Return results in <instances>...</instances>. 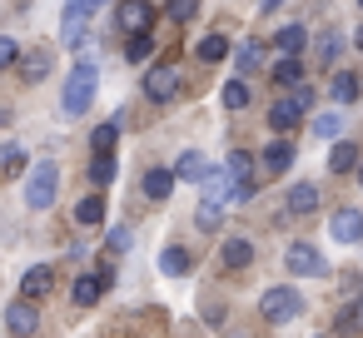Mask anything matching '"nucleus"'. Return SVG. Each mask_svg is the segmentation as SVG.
I'll return each instance as SVG.
<instances>
[{
	"label": "nucleus",
	"instance_id": "1",
	"mask_svg": "<svg viewBox=\"0 0 363 338\" xmlns=\"http://www.w3.org/2000/svg\"><path fill=\"white\" fill-rule=\"evenodd\" d=\"M95 90H100V70L90 65V60H80L75 70H70V80H65V95H60V110L70 115V120H80L90 105H95Z\"/></svg>",
	"mask_w": 363,
	"mask_h": 338
},
{
	"label": "nucleus",
	"instance_id": "2",
	"mask_svg": "<svg viewBox=\"0 0 363 338\" xmlns=\"http://www.w3.org/2000/svg\"><path fill=\"white\" fill-rule=\"evenodd\" d=\"M259 313L269 323H294V318H303V298H298V288L279 283V288H264L259 293Z\"/></svg>",
	"mask_w": 363,
	"mask_h": 338
},
{
	"label": "nucleus",
	"instance_id": "3",
	"mask_svg": "<svg viewBox=\"0 0 363 338\" xmlns=\"http://www.w3.org/2000/svg\"><path fill=\"white\" fill-rule=\"evenodd\" d=\"M313 105V90L303 85V90H294V95H279L274 105H269V125H274V135H289L298 120H303V110Z\"/></svg>",
	"mask_w": 363,
	"mask_h": 338
},
{
	"label": "nucleus",
	"instance_id": "4",
	"mask_svg": "<svg viewBox=\"0 0 363 338\" xmlns=\"http://www.w3.org/2000/svg\"><path fill=\"white\" fill-rule=\"evenodd\" d=\"M55 189H60V169H55L50 159H40V164L30 169V179H26V204H30V209H50V204H55Z\"/></svg>",
	"mask_w": 363,
	"mask_h": 338
},
{
	"label": "nucleus",
	"instance_id": "5",
	"mask_svg": "<svg viewBox=\"0 0 363 338\" xmlns=\"http://www.w3.org/2000/svg\"><path fill=\"white\" fill-rule=\"evenodd\" d=\"M284 264H289V274H294V278H318V274L328 269V264H323V254H318L308 239H294V244H289V254H284Z\"/></svg>",
	"mask_w": 363,
	"mask_h": 338
},
{
	"label": "nucleus",
	"instance_id": "6",
	"mask_svg": "<svg viewBox=\"0 0 363 338\" xmlns=\"http://www.w3.org/2000/svg\"><path fill=\"white\" fill-rule=\"evenodd\" d=\"M145 95H150L155 105L174 100V95H179V70H169V65H150V70H145Z\"/></svg>",
	"mask_w": 363,
	"mask_h": 338
},
{
	"label": "nucleus",
	"instance_id": "7",
	"mask_svg": "<svg viewBox=\"0 0 363 338\" xmlns=\"http://www.w3.org/2000/svg\"><path fill=\"white\" fill-rule=\"evenodd\" d=\"M85 16H90L85 0H70V6H65V21H60V45H65V50H80V40H85Z\"/></svg>",
	"mask_w": 363,
	"mask_h": 338
},
{
	"label": "nucleus",
	"instance_id": "8",
	"mask_svg": "<svg viewBox=\"0 0 363 338\" xmlns=\"http://www.w3.org/2000/svg\"><path fill=\"white\" fill-rule=\"evenodd\" d=\"M234 184H239V179H234L229 169H209V174L199 179V199H204V204H229Z\"/></svg>",
	"mask_w": 363,
	"mask_h": 338
},
{
	"label": "nucleus",
	"instance_id": "9",
	"mask_svg": "<svg viewBox=\"0 0 363 338\" xmlns=\"http://www.w3.org/2000/svg\"><path fill=\"white\" fill-rule=\"evenodd\" d=\"M6 323H11V333H16V338L40 333V313H35V303H30V298H16V303L6 308Z\"/></svg>",
	"mask_w": 363,
	"mask_h": 338
},
{
	"label": "nucleus",
	"instance_id": "10",
	"mask_svg": "<svg viewBox=\"0 0 363 338\" xmlns=\"http://www.w3.org/2000/svg\"><path fill=\"white\" fill-rule=\"evenodd\" d=\"M328 239H338V244H358V239H363V214H358V209H333V219H328Z\"/></svg>",
	"mask_w": 363,
	"mask_h": 338
},
{
	"label": "nucleus",
	"instance_id": "11",
	"mask_svg": "<svg viewBox=\"0 0 363 338\" xmlns=\"http://www.w3.org/2000/svg\"><path fill=\"white\" fill-rule=\"evenodd\" d=\"M150 21H155V6H150V0H125V6H120V30L145 35V30H150Z\"/></svg>",
	"mask_w": 363,
	"mask_h": 338
},
{
	"label": "nucleus",
	"instance_id": "12",
	"mask_svg": "<svg viewBox=\"0 0 363 338\" xmlns=\"http://www.w3.org/2000/svg\"><path fill=\"white\" fill-rule=\"evenodd\" d=\"M328 95H333L338 105H353V100H363V75H353V70H338V75L328 80Z\"/></svg>",
	"mask_w": 363,
	"mask_h": 338
},
{
	"label": "nucleus",
	"instance_id": "13",
	"mask_svg": "<svg viewBox=\"0 0 363 338\" xmlns=\"http://www.w3.org/2000/svg\"><path fill=\"white\" fill-rule=\"evenodd\" d=\"M50 283H55V269H50V264H35V269H26V278H21V298H45Z\"/></svg>",
	"mask_w": 363,
	"mask_h": 338
},
{
	"label": "nucleus",
	"instance_id": "14",
	"mask_svg": "<svg viewBox=\"0 0 363 338\" xmlns=\"http://www.w3.org/2000/svg\"><path fill=\"white\" fill-rule=\"evenodd\" d=\"M110 288V278L105 274H80L75 278V288H70V298L80 303V308H90V303H100V293Z\"/></svg>",
	"mask_w": 363,
	"mask_h": 338
},
{
	"label": "nucleus",
	"instance_id": "15",
	"mask_svg": "<svg viewBox=\"0 0 363 338\" xmlns=\"http://www.w3.org/2000/svg\"><path fill=\"white\" fill-rule=\"evenodd\" d=\"M174 174H179L184 184H194V189H199V179L209 174V159H204L199 150H184V154H179V164H174Z\"/></svg>",
	"mask_w": 363,
	"mask_h": 338
},
{
	"label": "nucleus",
	"instance_id": "16",
	"mask_svg": "<svg viewBox=\"0 0 363 338\" xmlns=\"http://www.w3.org/2000/svg\"><path fill=\"white\" fill-rule=\"evenodd\" d=\"M179 184V174L174 169H150L145 179H140V189H145V199H169V189Z\"/></svg>",
	"mask_w": 363,
	"mask_h": 338
},
{
	"label": "nucleus",
	"instance_id": "17",
	"mask_svg": "<svg viewBox=\"0 0 363 338\" xmlns=\"http://www.w3.org/2000/svg\"><path fill=\"white\" fill-rule=\"evenodd\" d=\"M120 120H125V115L105 120V125H100V130L90 135V150H95V154H115V145H120Z\"/></svg>",
	"mask_w": 363,
	"mask_h": 338
},
{
	"label": "nucleus",
	"instance_id": "18",
	"mask_svg": "<svg viewBox=\"0 0 363 338\" xmlns=\"http://www.w3.org/2000/svg\"><path fill=\"white\" fill-rule=\"evenodd\" d=\"M259 159H264V169H269V174H284V169L294 164V145H289V140H274Z\"/></svg>",
	"mask_w": 363,
	"mask_h": 338
},
{
	"label": "nucleus",
	"instance_id": "19",
	"mask_svg": "<svg viewBox=\"0 0 363 338\" xmlns=\"http://www.w3.org/2000/svg\"><path fill=\"white\" fill-rule=\"evenodd\" d=\"M318 209V184H294L289 189V214H313Z\"/></svg>",
	"mask_w": 363,
	"mask_h": 338
},
{
	"label": "nucleus",
	"instance_id": "20",
	"mask_svg": "<svg viewBox=\"0 0 363 338\" xmlns=\"http://www.w3.org/2000/svg\"><path fill=\"white\" fill-rule=\"evenodd\" d=\"M75 224H80V229H95V224H105V199H100V194L80 199V204H75Z\"/></svg>",
	"mask_w": 363,
	"mask_h": 338
},
{
	"label": "nucleus",
	"instance_id": "21",
	"mask_svg": "<svg viewBox=\"0 0 363 338\" xmlns=\"http://www.w3.org/2000/svg\"><path fill=\"white\" fill-rule=\"evenodd\" d=\"M224 55H229V40H224V35H204V40L194 45V60H204V65H219Z\"/></svg>",
	"mask_w": 363,
	"mask_h": 338
},
{
	"label": "nucleus",
	"instance_id": "22",
	"mask_svg": "<svg viewBox=\"0 0 363 338\" xmlns=\"http://www.w3.org/2000/svg\"><path fill=\"white\" fill-rule=\"evenodd\" d=\"M298 75H303V65H298V55H279V60H274V85H279V90H289V85H298Z\"/></svg>",
	"mask_w": 363,
	"mask_h": 338
},
{
	"label": "nucleus",
	"instance_id": "23",
	"mask_svg": "<svg viewBox=\"0 0 363 338\" xmlns=\"http://www.w3.org/2000/svg\"><path fill=\"white\" fill-rule=\"evenodd\" d=\"M274 40H279V55H298V50L308 45V30H303V26H284Z\"/></svg>",
	"mask_w": 363,
	"mask_h": 338
},
{
	"label": "nucleus",
	"instance_id": "24",
	"mask_svg": "<svg viewBox=\"0 0 363 338\" xmlns=\"http://www.w3.org/2000/svg\"><path fill=\"white\" fill-rule=\"evenodd\" d=\"M16 70H21V80H40V75H50V50H30Z\"/></svg>",
	"mask_w": 363,
	"mask_h": 338
},
{
	"label": "nucleus",
	"instance_id": "25",
	"mask_svg": "<svg viewBox=\"0 0 363 338\" xmlns=\"http://www.w3.org/2000/svg\"><path fill=\"white\" fill-rule=\"evenodd\" d=\"M328 169H333V174H348V169H358V150L338 140V145H333V154H328Z\"/></svg>",
	"mask_w": 363,
	"mask_h": 338
},
{
	"label": "nucleus",
	"instance_id": "26",
	"mask_svg": "<svg viewBox=\"0 0 363 338\" xmlns=\"http://www.w3.org/2000/svg\"><path fill=\"white\" fill-rule=\"evenodd\" d=\"M249 259H254V244L249 239H224V264L229 269H244Z\"/></svg>",
	"mask_w": 363,
	"mask_h": 338
},
{
	"label": "nucleus",
	"instance_id": "27",
	"mask_svg": "<svg viewBox=\"0 0 363 338\" xmlns=\"http://www.w3.org/2000/svg\"><path fill=\"white\" fill-rule=\"evenodd\" d=\"M160 269H164L169 278H184V274H189V254L174 244V249H164V254H160Z\"/></svg>",
	"mask_w": 363,
	"mask_h": 338
},
{
	"label": "nucleus",
	"instance_id": "28",
	"mask_svg": "<svg viewBox=\"0 0 363 338\" xmlns=\"http://www.w3.org/2000/svg\"><path fill=\"white\" fill-rule=\"evenodd\" d=\"M219 100H224V110H244V105H249V85H244V75H234V80L224 85Z\"/></svg>",
	"mask_w": 363,
	"mask_h": 338
},
{
	"label": "nucleus",
	"instance_id": "29",
	"mask_svg": "<svg viewBox=\"0 0 363 338\" xmlns=\"http://www.w3.org/2000/svg\"><path fill=\"white\" fill-rule=\"evenodd\" d=\"M313 135H318V140H338V135H343V115H338V110H323V115L313 120Z\"/></svg>",
	"mask_w": 363,
	"mask_h": 338
},
{
	"label": "nucleus",
	"instance_id": "30",
	"mask_svg": "<svg viewBox=\"0 0 363 338\" xmlns=\"http://www.w3.org/2000/svg\"><path fill=\"white\" fill-rule=\"evenodd\" d=\"M338 55H343V35H338V30L318 35V65H333Z\"/></svg>",
	"mask_w": 363,
	"mask_h": 338
},
{
	"label": "nucleus",
	"instance_id": "31",
	"mask_svg": "<svg viewBox=\"0 0 363 338\" xmlns=\"http://www.w3.org/2000/svg\"><path fill=\"white\" fill-rule=\"evenodd\" d=\"M259 60H264L259 40H239V75H254V70H259Z\"/></svg>",
	"mask_w": 363,
	"mask_h": 338
},
{
	"label": "nucleus",
	"instance_id": "32",
	"mask_svg": "<svg viewBox=\"0 0 363 338\" xmlns=\"http://www.w3.org/2000/svg\"><path fill=\"white\" fill-rule=\"evenodd\" d=\"M224 169H229V174H234V179H239V184H244V179H249V174H254V154H244V150H234V154H229V159H224Z\"/></svg>",
	"mask_w": 363,
	"mask_h": 338
},
{
	"label": "nucleus",
	"instance_id": "33",
	"mask_svg": "<svg viewBox=\"0 0 363 338\" xmlns=\"http://www.w3.org/2000/svg\"><path fill=\"white\" fill-rule=\"evenodd\" d=\"M26 55H21V40L16 35H0V65H6V70H16Z\"/></svg>",
	"mask_w": 363,
	"mask_h": 338
},
{
	"label": "nucleus",
	"instance_id": "34",
	"mask_svg": "<svg viewBox=\"0 0 363 338\" xmlns=\"http://www.w3.org/2000/svg\"><path fill=\"white\" fill-rule=\"evenodd\" d=\"M90 179H95V184H110V179H115V154H95Z\"/></svg>",
	"mask_w": 363,
	"mask_h": 338
},
{
	"label": "nucleus",
	"instance_id": "35",
	"mask_svg": "<svg viewBox=\"0 0 363 338\" xmlns=\"http://www.w3.org/2000/svg\"><path fill=\"white\" fill-rule=\"evenodd\" d=\"M105 244H110V254H130V249H135V234L120 224V229H110V234H105Z\"/></svg>",
	"mask_w": 363,
	"mask_h": 338
},
{
	"label": "nucleus",
	"instance_id": "36",
	"mask_svg": "<svg viewBox=\"0 0 363 338\" xmlns=\"http://www.w3.org/2000/svg\"><path fill=\"white\" fill-rule=\"evenodd\" d=\"M194 11H199V0H169V21H194Z\"/></svg>",
	"mask_w": 363,
	"mask_h": 338
},
{
	"label": "nucleus",
	"instance_id": "37",
	"mask_svg": "<svg viewBox=\"0 0 363 338\" xmlns=\"http://www.w3.org/2000/svg\"><path fill=\"white\" fill-rule=\"evenodd\" d=\"M26 169V150L21 145H6V174H21Z\"/></svg>",
	"mask_w": 363,
	"mask_h": 338
},
{
	"label": "nucleus",
	"instance_id": "38",
	"mask_svg": "<svg viewBox=\"0 0 363 338\" xmlns=\"http://www.w3.org/2000/svg\"><path fill=\"white\" fill-rule=\"evenodd\" d=\"M125 55H130V60H145V55H150V35H130Z\"/></svg>",
	"mask_w": 363,
	"mask_h": 338
},
{
	"label": "nucleus",
	"instance_id": "39",
	"mask_svg": "<svg viewBox=\"0 0 363 338\" xmlns=\"http://www.w3.org/2000/svg\"><path fill=\"white\" fill-rule=\"evenodd\" d=\"M199 229H219V204H199Z\"/></svg>",
	"mask_w": 363,
	"mask_h": 338
},
{
	"label": "nucleus",
	"instance_id": "40",
	"mask_svg": "<svg viewBox=\"0 0 363 338\" xmlns=\"http://www.w3.org/2000/svg\"><path fill=\"white\" fill-rule=\"evenodd\" d=\"M254 199V179H244V184H234V194H229V204H249Z\"/></svg>",
	"mask_w": 363,
	"mask_h": 338
},
{
	"label": "nucleus",
	"instance_id": "41",
	"mask_svg": "<svg viewBox=\"0 0 363 338\" xmlns=\"http://www.w3.org/2000/svg\"><path fill=\"white\" fill-rule=\"evenodd\" d=\"M284 6V0H259V11H279Z\"/></svg>",
	"mask_w": 363,
	"mask_h": 338
},
{
	"label": "nucleus",
	"instance_id": "42",
	"mask_svg": "<svg viewBox=\"0 0 363 338\" xmlns=\"http://www.w3.org/2000/svg\"><path fill=\"white\" fill-rule=\"evenodd\" d=\"M353 45H358V50H363V26H358V35H353Z\"/></svg>",
	"mask_w": 363,
	"mask_h": 338
},
{
	"label": "nucleus",
	"instance_id": "43",
	"mask_svg": "<svg viewBox=\"0 0 363 338\" xmlns=\"http://www.w3.org/2000/svg\"><path fill=\"white\" fill-rule=\"evenodd\" d=\"M85 6H90V11H100V6H105V0H85Z\"/></svg>",
	"mask_w": 363,
	"mask_h": 338
},
{
	"label": "nucleus",
	"instance_id": "44",
	"mask_svg": "<svg viewBox=\"0 0 363 338\" xmlns=\"http://www.w3.org/2000/svg\"><path fill=\"white\" fill-rule=\"evenodd\" d=\"M358 184H363V164H358Z\"/></svg>",
	"mask_w": 363,
	"mask_h": 338
},
{
	"label": "nucleus",
	"instance_id": "45",
	"mask_svg": "<svg viewBox=\"0 0 363 338\" xmlns=\"http://www.w3.org/2000/svg\"><path fill=\"white\" fill-rule=\"evenodd\" d=\"M358 6H363V0H358Z\"/></svg>",
	"mask_w": 363,
	"mask_h": 338
}]
</instances>
